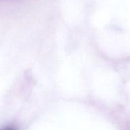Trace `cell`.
Here are the masks:
<instances>
[{
    "label": "cell",
    "instance_id": "obj_1",
    "mask_svg": "<svg viewBox=\"0 0 130 130\" xmlns=\"http://www.w3.org/2000/svg\"><path fill=\"white\" fill-rule=\"evenodd\" d=\"M3 130H16V128L14 126H8V127L4 128Z\"/></svg>",
    "mask_w": 130,
    "mask_h": 130
}]
</instances>
